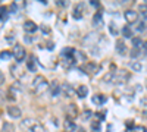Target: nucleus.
Returning <instances> with one entry per match:
<instances>
[{
	"label": "nucleus",
	"instance_id": "nucleus-1",
	"mask_svg": "<svg viewBox=\"0 0 147 132\" xmlns=\"http://www.w3.org/2000/svg\"><path fill=\"white\" fill-rule=\"evenodd\" d=\"M22 126L28 128L30 132H46V128L43 126V123H40L38 121H35V119H24Z\"/></svg>",
	"mask_w": 147,
	"mask_h": 132
},
{
	"label": "nucleus",
	"instance_id": "nucleus-2",
	"mask_svg": "<svg viewBox=\"0 0 147 132\" xmlns=\"http://www.w3.org/2000/svg\"><path fill=\"white\" fill-rule=\"evenodd\" d=\"M129 72L128 70H124V69H119L116 72H113V82L112 84H119V85H122V84H125L128 79H129Z\"/></svg>",
	"mask_w": 147,
	"mask_h": 132
},
{
	"label": "nucleus",
	"instance_id": "nucleus-3",
	"mask_svg": "<svg viewBox=\"0 0 147 132\" xmlns=\"http://www.w3.org/2000/svg\"><path fill=\"white\" fill-rule=\"evenodd\" d=\"M32 88L37 91V92H43L46 88H47V81L43 75H35L34 81H32Z\"/></svg>",
	"mask_w": 147,
	"mask_h": 132
},
{
	"label": "nucleus",
	"instance_id": "nucleus-4",
	"mask_svg": "<svg viewBox=\"0 0 147 132\" xmlns=\"http://www.w3.org/2000/svg\"><path fill=\"white\" fill-rule=\"evenodd\" d=\"M12 54H13V57H15V60L18 62V63H21L24 59H25V56H27V53H25V49L21 46V44H15L13 46V50H12Z\"/></svg>",
	"mask_w": 147,
	"mask_h": 132
},
{
	"label": "nucleus",
	"instance_id": "nucleus-5",
	"mask_svg": "<svg viewBox=\"0 0 147 132\" xmlns=\"http://www.w3.org/2000/svg\"><path fill=\"white\" fill-rule=\"evenodd\" d=\"M49 91H50V94L53 97H57V95L62 92V85H60L57 81H53L52 84H49Z\"/></svg>",
	"mask_w": 147,
	"mask_h": 132
},
{
	"label": "nucleus",
	"instance_id": "nucleus-6",
	"mask_svg": "<svg viewBox=\"0 0 147 132\" xmlns=\"http://www.w3.org/2000/svg\"><path fill=\"white\" fill-rule=\"evenodd\" d=\"M82 15H84V5L82 3H77L75 7H74V10H72V18L80 21V19H82Z\"/></svg>",
	"mask_w": 147,
	"mask_h": 132
},
{
	"label": "nucleus",
	"instance_id": "nucleus-7",
	"mask_svg": "<svg viewBox=\"0 0 147 132\" xmlns=\"http://www.w3.org/2000/svg\"><path fill=\"white\" fill-rule=\"evenodd\" d=\"M6 112H7V115L12 119H19L22 116V112H21V109H19L18 106H9L7 109H6Z\"/></svg>",
	"mask_w": 147,
	"mask_h": 132
},
{
	"label": "nucleus",
	"instance_id": "nucleus-8",
	"mask_svg": "<svg viewBox=\"0 0 147 132\" xmlns=\"http://www.w3.org/2000/svg\"><path fill=\"white\" fill-rule=\"evenodd\" d=\"M124 16H125V19H127V22H128V23H134V22H136V21L138 19V13H137L136 10H132V9L125 10Z\"/></svg>",
	"mask_w": 147,
	"mask_h": 132
},
{
	"label": "nucleus",
	"instance_id": "nucleus-9",
	"mask_svg": "<svg viewBox=\"0 0 147 132\" xmlns=\"http://www.w3.org/2000/svg\"><path fill=\"white\" fill-rule=\"evenodd\" d=\"M38 29V25L34 22V21H25L24 22V31L28 32V34H32Z\"/></svg>",
	"mask_w": 147,
	"mask_h": 132
},
{
	"label": "nucleus",
	"instance_id": "nucleus-10",
	"mask_svg": "<svg viewBox=\"0 0 147 132\" xmlns=\"http://www.w3.org/2000/svg\"><path fill=\"white\" fill-rule=\"evenodd\" d=\"M63 128H65V131H66V132H77V129H78V126L75 125V122H74L72 119H69V117H66V119H65V122H63Z\"/></svg>",
	"mask_w": 147,
	"mask_h": 132
},
{
	"label": "nucleus",
	"instance_id": "nucleus-11",
	"mask_svg": "<svg viewBox=\"0 0 147 132\" xmlns=\"http://www.w3.org/2000/svg\"><path fill=\"white\" fill-rule=\"evenodd\" d=\"M91 101L94 104H97V106H102V104H105L107 101V97H106V95H103V94H94Z\"/></svg>",
	"mask_w": 147,
	"mask_h": 132
},
{
	"label": "nucleus",
	"instance_id": "nucleus-12",
	"mask_svg": "<svg viewBox=\"0 0 147 132\" xmlns=\"http://www.w3.org/2000/svg\"><path fill=\"white\" fill-rule=\"evenodd\" d=\"M127 44L124 43V40H118L116 41V52L121 54V56H125L127 54Z\"/></svg>",
	"mask_w": 147,
	"mask_h": 132
},
{
	"label": "nucleus",
	"instance_id": "nucleus-13",
	"mask_svg": "<svg viewBox=\"0 0 147 132\" xmlns=\"http://www.w3.org/2000/svg\"><path fill=\"white\" fill-rule=\"evenodd\" d=\"M85 72H87V74H90V75H96L97 72H99V69H100V66L99 65H96L94 62H91V63H88V65H85Z\"/></svg>",
	"mask_w": 147,
	"mask_h": 132
},
{
	"label": "nucleus",
	"instance_id": "nucleus-14",
	"mask_svg": "<svg viewBox=\"0 0 147 132\" xmlns=\"http://www.w3.org/2000/svg\"><path fill=\"white\" fill-rule=\"evenodd\" d=\"M62 92L65 94V97H72L74 92H75V90L72 88L71 84H62Z\"/></svg>",
	"mask_w": 147,
	"mask_h": 132
},
{
	"label": "nucleus",
	"instance_id": "nucleus-15",
	"mask_svg": "<svg viewBox=\"0 0 147 132\" xmlns=\"http://www.w3.org/2000/svg\"><path fill=\"white\" fill-rule=\"evenodd\" d=\"M102 25H103V15H102V13H96V15L93 16V27L100 28Z\"/></svg>",
	"mask_w": 147,
	"mask_h": 132
},
{
	"label": "nucleus",
	"instance_id": "nucleus-16",
	"mask_svg": "<svg viewBox=\"0 0 147 132\" xmlns=\"http://www.w3.org/2000/svg\"><path fill=\"white\" fill-rule=\"evenodd\" d=\"M66 112H68V117H69V119H74V117H77V116H78V109H77V106H75V104L68 106Z\"/></svg>",
	"mask_w": 147,
	"mask_h": 132
},
{
	"label": "nucleus",
	"instance_id": "nucleus-17",
	"mask_svg": "<svg viewBox=\"0 0 147 132\" xmlns=\"http://www.w3.org/2000/svg\"><path fill=\"white\" fill-rule=\"evenodd\" d=\"M27 68H28V70H31V72H37V63H35V57H34L32 54L28 57V60H27Z\"/></svg>",
	"mask_w": 147,
	"mask_h": 132
},
{
	"label": "nucleus",
	"instance_id": "nucleus-18",
	"mask_svg": "<svg viewBox=\"0 0 147 132\" xmlns=\"http://www.w3.org/2000/svg\"><path fill=\"white\" fill-rule=\"evenodd\" d=\"M9 9L6 7V6H0V21L2 22H5V21H7L9 19Z\"/></svg>",
	"mask_w": 147,
	"mask_h": 132
},
{
	"label": "nucleus",
	"instance_id": "nucleus-19",
	"mask_svg": "<svg viewBox=\"0 0 147 132\" xmlns=\"http://www.w3.org/2000/svg\"><path fill=\"white\" fill-rule=\"evenodd\" d=\"M87 94H88V88L85 85H80L77 88V95L80 98H85V97H87Z\"/></svg>",
	"mask_w": 147,
	"mask_h": 132
},
{
	"label": "nucleus",
	"instance_id": "nucleus-20",
	"mask_svg": "<svg viewBox=\"0 0 147 132\" xmlns=\"http://www.w3.org/2000/svg\"><path fill=\"white\" fill-rule=\"evenodd\" d=\"M10 70H12V75H13L15 78H18V79H21V78L25 76L24 74H21V70H19V65H13V66H10Z\"/></svg>",
	"mask_w": 147,
	"mask_h": 132
},
{
	"label": "nucleus",
	"instance_id": "nucleus-21",
	"mask_svg": "<svg viewBox=\"0 0 147 132\" xmlns=\"http://www.w3.org/2000/svg\"><path fill=\"white\" fill-rule=\"evenodd\" d=\"M140 32H143V31H146L147 29V16H141V21H140V23H138V28H137Z\"/></svg>",
	"mask_w": 147,
	"mask_h": 132
},
{
	"label": "nucleus",
	"instance_id": "nucleus-22",
	"mask_svg": "<svg viewBox=\"0 0 147 132\" xmlns=\"http://www.w3.org/2000/svg\"><path fill=\"white\" fill-rule=\"evenodd\" d=\"M2 132H15V126L12 125V123H9V122H3Z\"/></svg>",
	"mask_w": 147,
	"mask_h": 132
},
{
	"label": "nucleus",
	"instance_id": "nucleus-23",
	"mask_svg": "<svg viewBox=\"0 0 147 132\" xmlns=\"http://www.w3.org/2000/svg\"><path fill=\"white\" fill-rule=\"evenodd\" d=\"M131 69L134 70V72H141V69H143V66H141V63L138 62V60H134V62H131Z\"/></svg>",
	"mask_w": 147,
	"mask_h": 132
},
{
	"label": "nucleus",
	"instance_id": "nucleus-24",
	"mask_svg": "<svg viewBox=\"0 0 147 132\" xmlns=\"http://www.w3.org/2000/svg\"><path fill=\"white\" fill-rule=\"evenodd\" d=\"M131 43H132V46H134V49H141V46H143V43L144 41H141V38H137V37H132L131 38Z\"/></svg>",
	"mask_w": 147,
	"mask_h": 132
},
{
	"label": "nucleus",
	"instance_id": "nucleus-25",
	"mask_svg": "<svg viewBox=\"0 0 147 132\" xmlns=\"http://www.w3.org/2000/svg\"><path fill=\"white\" fill-rule=\"evenodd\" d=\"M107 27H109V32L112 34V35H115V37H118V28H116V23H115V22H110Z\"/></svg>",
	"mask_w": 147,
	"mask_h": 132
},
{
	"label": "nucleus",
	"instance_id": "nucleus-26",
	"mask_svg": "<svg viewBox=\"0 0 147 132\" xmlns=\"http://www.w3.org/2000/svg\"><path fill=\"white\" fill-rule=\"evenodd\" d=\"M122 34H124L127 38H132V29H131L128 25L124 27V29H122Z\"/></svg>",
	"mask_w": 147,
	"mask_h": 132
},
{
	"label": "nucleus",
	"instance_id": "nucleus-27",
	"mask_svg": "<svg viewBox=\"0 0 147 132\" xmlns=\"http://www.w3.org/2000/svg\"><path fill=\"white\" fill-rule=\"evenodd\" d=\"M12 52H0V59H2V60H7V59H12Z\"/></svg>",
	"mask_w": 147,
	"mask_h": 132
},
{
	"label": "nucleus",
	"instance_id": "nucleus-28",
	"mask_svg": "<svg viewBox=\"0 0 147 132\" xmlns=\"http://www.w3.org/2000/svg\"><path fill=\"white\" fill-rule=\"evenodd\" d=\"M93 117V112L91 110H84L82 112V121H90Z\"/></svg>",
	"mask_w": 147,
	"mask_h": 132
},
{
	"label": "nucleus",
	"instance_id": "nucleus-29",
	"mask_svg": "<svg viewBox=\"0 0 147 132\" xmlns=\"http://www.w3.org/2000/svg\"><path fill=\"white\" fill-rule=\"evenodd\" d=\"M94 116L97 117V121H99V122H102V121L106 119V112H96Z\"/></svg>",
	"mask_w": 147,
	"mask_h": 132
},
{
	"label": "nucleus",
	"instance_id": "nucleus-30",
	"mask_svg": "<svg viewBox=\"0 0 147 132\" xmlns=\"http://www.w3.org/2000/svg\"><path fill=\"white\" fill-rule=\"evenodd\" d=\"M91 129H93V131H102L100 122H99V121H93V122H91Z\"/></svg>",
	"mask_w": 147,
	"mask_h": 132
},
{
	"label": "nucleus",
	"instance_id": "nucleus-31",
	"mask_svg": "<svg viewBox=\"0 0 147 132\" xmlns=\"http://www.w3.org/2000/svg\"><path fill=\"white\" fill-rule=\"evenodd\" d=\"M131 132H147V131H146L144 126H134V128L131 129Z\"/></svg>",
	"mask_w": 147,
	"mask_h": 132
},
{
	"label": "nucleus",
	"instance_id": "nucleus-32",
	"mask_svg": "<svg viewBox=\"0 0 147 132\" xmlns=\"http://www.w3.org/2000/svg\"><path fill=\"white\" fill-rule=\"evenodd\" d=\"M140 12L143 13V16H147V3L140 5Z\"/></svg>",
	"mask_w": 147,
	"mask_h": 132
},
{
	"label": "nucleus",
	"instance_id": "nucleus-33",
	"mask_svg": "<svg viewBox=\"0 0 147 132\" xmlns=\"http://www.w3.org/2000/svg\"><path fill=\"white\" fill-rule=\"evenodd\" d=\"M141 52H143L144 56H147V41L143 43V46H141Z\"/></svg>",
	"mask_w": 147,
	"mask_h": 132
},
{
	"label": "nucleus",
	"instance_id": "nucleus-34",
	"mask_svg": "<svg viewBox=\"0 0 147 132\" xmlns=\"http://www.w3.org/2000/svg\"><path fill=\"white\" fill-rule=\"evenodd\" d=\"M90 5H91V6H94V7H97V9L100 7V3L97 2V0H90Z\"/></svg>",
	"mask_w": 147,
	"mask_h": 132
},
{
	"label": "nucleus",
	"instance_id": "nucleus-35",
	"mask_svg": "<svg viewBox=\"0 0 147 132\" xmlns=\"http://www.w3.org/2000/svg\"><path fill=\"white\" fill-rule=\"evenodd\" d=\"M57 6H68V2H66V0H57Z\"/></svg>",
	"mask_w": 147,
	"mask_h": 132
},
{
	"label": "nucleus",
	"instance_id": "nucleus-36",
	"mask_svg": "<svg viewBox=\"0 0 147 132\" xmlns=\"http://www.w3.org/2000/svg\"><path fill=\"white\" fill-rule=\"evenodd\" d=\"M3 82H5V74L2 72V69H0V85H3Z\"/></svg>",
	"mask_w": 147,
	"mask_h": 132
},
{
	"label": "nucleus",
	"instance_id": "nucleus-37",
	"mask_svg": "<svg viewBox=\"0 0 147 132\" xmlns=\"http://www.w3.org/2000/svg\"><path fill=\"white\" fill-rule=\"evenodd\" d=\"M5 100H6V97H5V94L0 91V104H3L5 103Z\"/></svg>",
	"mask_w": 147,
	"mask_h": 132
},
{
	"label": "nucleus",
	"instance_id": "nucleus-38",
	"mask_svg": "<svg viewBox=\"0 0 147 132\" xmlns=\"http://www.w3.org/2000/svg\"><path fill=\"white\" fill-rule=\"evenodd\" d=\"M41 29H43V32L44 34H49V32H50V29H49V27L46 28V27H41Z\"/></svg>",
	"mask_w": 147,
	"mask_h": 132
},
{
	"label": "nucleus",
	"instance_id": "nucleus-39",
	"mask_svg": "<svg viewBox=\"0 0 147 132\" xmlns=\"http://www.w3.org/2000/svg\"><path fill=\"white\" fill-rule=\"evenodd\" d=\"M143 117H144V119H147V109H144V110H143Z\"/></svg>",
	"mask_w": 147,
	"mask_h": 132
},
{
	"label": "nucleus",
	"instance_id": "nucleus-40",
	"mask_svg": "<svg viewBox=\"0 0 147 132\" xmlns=\"http://www.w3.org/2000/svg\"><path fill=\"white\" fill-rule=\"evenodd\" d=\"M77 132H87V131H85L84 128H78V129H77Z\"/></svg>",
	"mask_w": 147,
	"mask_h": 132
},
{
	"label": "nucleus",
	"instance_id": "nucleus-41",
	"mask_svg": "<svg viewBox=\"0 0 147 132\" xmlns=\"http://www.w3.org/2000/svg\"><path fill=\"white\" fill-rule=\"evenodd\" d=\"M93 132H100V131H93Z\"/></svg>",
	"mask_w": 147,
	"mask_h": 132
}]
</instances>
